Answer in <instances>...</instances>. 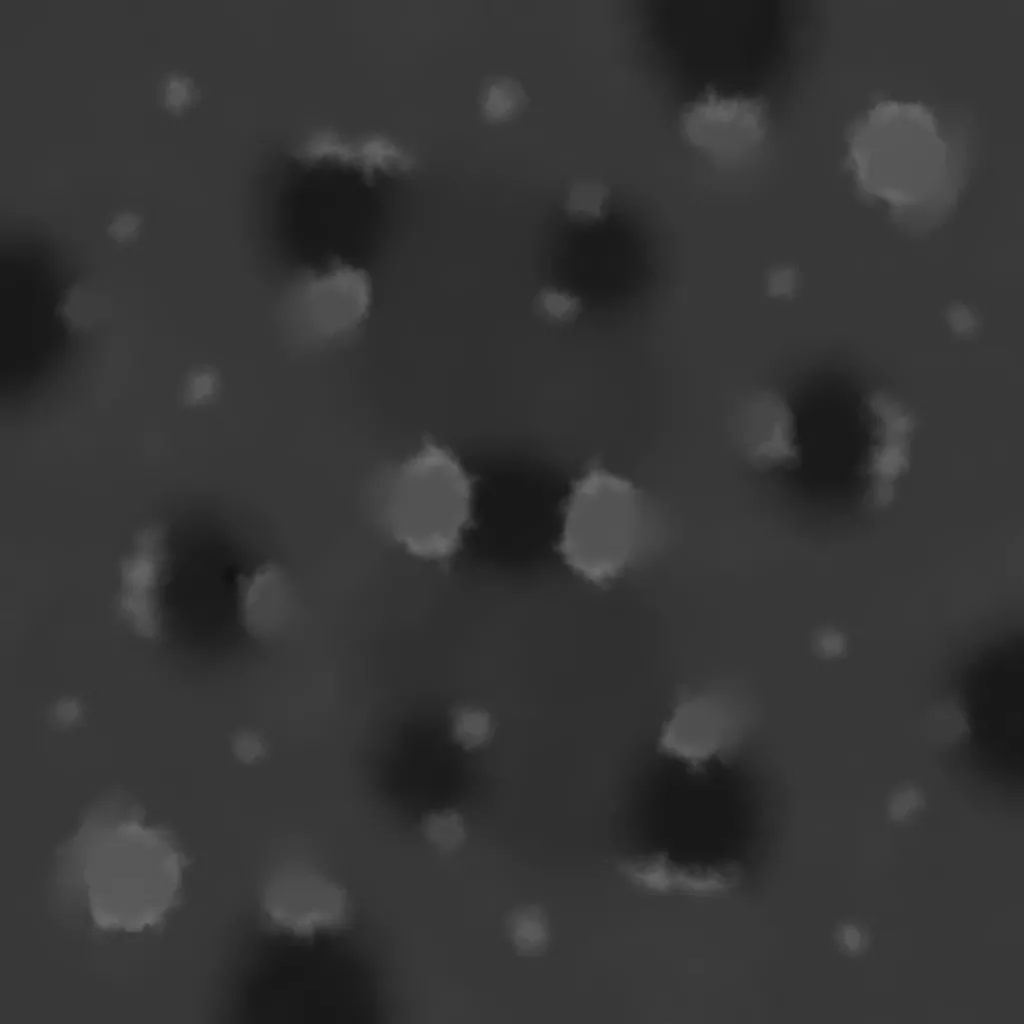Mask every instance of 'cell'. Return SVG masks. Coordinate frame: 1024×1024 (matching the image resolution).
Returning <instances> with one entry per match:
<instances>
[{
  "label": "cell",
  "instance_id": "cell-3",
  "mask_svg": "<svg viewBox=\"0 0 1024 1024\" xmlns=\"http://www.w3.org/2000/svg\"><path fill=\"white\" fill-rule=\"evenodd\" d=\"M471 503V482L461 465L427 443L396 471L386 507L388 529L416 556L445 557L459 543Z\"/></svg>",
  "mask_w": 1024,
  "mask_h": 1024
},
{
  "label": "cell",
  "instance_id": "cell-18",
  "mask_svg": "<svg viewBox=\"0 0 1024 1024\" xmlns=\"http://www.w3.org/2000/svg\"><path fill=\"white\" fill-rule=\"evenodd\" d=\"M532 307L535 314L552 325L573 324L583 312V300L577 294L548 284L535 294Z\"/></svg>",
  "mask_w": 1024,
  "mask_h": 1024
},
{
  "label": "cell",
  "instance_id": "cell-21",
  "mask_svg": "<svg viewBox=\"0 0 1024 1024\" xmlns=\"http://www.w3.org/2000/svg\"><path fill=\"white\" fill-rule=\"evenodd\" d=\"M218 384V375L210 368H198L189 372L183 382L184 403L197 406L208 402L216 394Z\"/></svg>",
  "mask_w": 1024,
  "mask_h": 1024
},
{
  "label": "cell",
  "instance_id": "cell-23",
  "mask_svg": "<svg viewBox=\"0 0 1024 1024\" xmlns=\"http://www.w3.org/2000/svg\"><path fill=\"white\" fill-rule=\"evenodd\" d=\"M797 272L789 266H780L770 271L767 278V292L772 297H788L796 289Z\"/></svg>",
  "mask_w": 1024,
  "mask_h": 1024
},
{
  "label": "cell",
  "instance_id": "cell-25",
  "mask_svg": "<svg viewBox=\"0 0 1024 1024\" xmlns=\"http://www.w3.org/2000/svg\"><path fill=\"white\" fill-rule=\"evenodd\" d=\"M139 218L131 213H121L109 224L107 230L118 242H126L132 239L139 225Z\"/></svg>",
  "mask_w": 1024,
  "mask_h": 1024
},
{
  "label": "cell",
  "instance_id": "cell-26",
  "mask_svg": "<svg viewBox=\"0 0 1024 1024\" xmlns=\"http://www.w3.org/2000/svg\"><path fill=\"white\" fill-rule=\"evenodd\" d=\"M166 103L178 107L189 98V87L183 79H169L166 86Z\"/></svg>",
  "mask_w": 1024,
  "mask_h": 1024
},
{
  "label": "cell",
  "instance_id": "cell-12",
  "mask_svg": "<svg viewBox=\"0 0 1024 1024\" xmlns=\"http://www.w3.org/2000/svg\"><path fill=\"white\" fill-rule=\"evenodd\" d=\"M239 610L246 630L268 636L284 622L290 605V587L283 570L264 564L238 582Z\"/></svg>",
  "mask_w": 1024,
  "mask_h": 1024
},
{
  "label": "cell",
  "instance_id": "cell-11",
  "mask_svg": "<svg viewBox=\"0 0 1024 1024\" xmlns=\"http://www.w3.org/2000/svg\"><path fill=\"white\" fill-rule=\"evenodd\" d=\"M166 561V536L159 525L140 530L120 565L121 606L144 628H154L156 593Z\"/></svg>",
  "mask_w": 1024,
  "mask_h": 1024
},
{
  "label": "cell",
  "instance_id": "cell-13",
  "mask_svg": "<svg viewBox=\"0 0 1024 1024\" xmlns=\"http://www.w3.org/2000/svg\"><path fill=\"white\" fill-rule=\"evenodd\" d=\"M529 95L523 84L508 75L490 76L479 97L481 118L490 125H502L517 119L528 107Z\"/></svg>",
  "mask_w": 1024,
  "mask_h": 1024
},
{
  "label": "cell",
  "instance_id": "cell-20",
  "mask_svg": "<svg viewBox=\"0 0 1024 1024\" xmlns=\"http://www.w3.org/2000/svg\"><path fill=\"white\" fill-rule=\"evenodd\" d=\"M492 734L489 713L472 706H461L452 713V736L465 749H475L488 741Z\"/></svg>",
  "mask_w": 1024,
  "mask_h": 1024
},
{
  "label": "cell",
  "instance_id": "cell-19",
  "mask_svg": "<svg viewBox=\"0 0 1024 1024\" xmlns=\"http://www.w3.org/2000/svg\"><path fill=\"white\" fill-rule=\"evenodd\" d=\"M421 831L434 847L444 852L455 851L466 838L462 815L450 808L426 814L421 821Z\"/></svg>",
  "mask_w": 1024,
  "mask_h": 1024
},
{
  "label": "cell",
  "instance_id": "cell-15",
  "mask_svg": "<svg viewBox=\"0 0 1024 1024\" xmlns=\"http://www.w3.org/2000/svg\"><path fill=\"white\" fill-rule=\"evenodd\" d=\"M505 929L510 942L520 954L536 955L548 944V922L537 905L528 904L513 909L506 917Z\"/></svg>",
  "mask_w": 1024,
  "mask_h": 1024
},
{
  "label": "cell",
  "instance_id": "cell-1",
  "mask_svg": "<svg viewBox=\"0 0 1024 1024\" xmlns=\"http://www.w3.org/2000/svg\"><path fill=\"white\" fill-rule=\"evenodd\" d=\"M849 156L860 187L897 208L936 199L946 183L947 147L920 103L875 105L855 127Z\"/></svg>",
  "mask_w": 1024,
  "mask_h": 1024
},
{
  "label": "cell",
  "instance_id": "cell-16",
  "mask_svg": "<svg viewBox=\"0 0 1024 1024\" xmlns=\"http://www.w3.org/2000/svg\"><path fill=\"white\" fill-rule=\"evenodd\" d=\"M610 195L609 188L602 182L581 179L574 182L566 192L563 210L576 223L593 224L605 218Z\"/></svg>",
  "mask_w": 1024,
  "mask_h": 1024
},
{
  "label": "cell",
  "instance_id": "cell-6",
  "mask_svg": "<svg viewBox=\"0 0 1024 1024\" xmlns=\"http://www.w3.org/2000/svg\"><path fill=\"white\" fill-rule=\"evenodd\" d=\"M263 908L278 928L309 937L319 930L341 927L347 920L345 890L307 868H286L274 874L263 893Z\"/></svg>",
  "mask_w": 1024,
  "mask_h": 1024
},
{
  "label": "cell",
  "instance_id": "cell-17",
  "mask_svg": "<svg viewBox=\"0 0 1024 1024\" xmlns=\"http://www.w3.org/2000/svg\"><path fill=\"white\" fill-rule=\"evenodd\" d=\"M925 731L931 741L941 745H953L967 739L971 728L961 702L953 697L937 702L927 712Z\"/></svg>",
  "mask_w": 1024,
  "mask_h": 1024
},
{
  "label": "cell",
  "instance_id": "cell-5",
  "mask_svg": "<svg viewBox=\"0 0 1024 1024\" xmlns=\"http://www.w3.org/2000/svg\"><path fill=\"white\" fill-rule=\"evenodd\" d=\"M769 106L761 95H722L707 86L684 105L679 126L688 143L721 163L743 160L763 144Z\"/></svg>",
  "mask_w": 1024,
  "mask_h": 1024
},
{
  "label": "cell",
  "instance_id": "cell-27",
  "mask_svg": "<svg viewBox=\"0 0 1024 1024\" xmlns=\"http://www.w3.org/2000/svg\"><path fill=\"white\" fill-rule=\"evenodd\" d=\"M237 749L243 759L253 760L261 754L260 743L250 735H246L239 739Z\"/></svg>",
  "mask_w": 1024,
  "mask_h": 1024
},
{
  "label": "cell",
  "instance_id": "cell-2",
  "mask_svg": "<svg viewBox=\"0 0 1024 1024\" xmlns=\"http://www.w3.org/2000/svg\"><path fill=\"white\" fill-rule=\"evenodd\" d=\"M641 489L603 468L585 474L569 498L560 550L567 563L594 583L622 574L641 555L648 533Z\"/></svg>",
  "mask_w": 1024,
  "mask_h": 1024
},
{
  "label": "cell",
  "instance_id": "cell-4",
  "mask_svg": "<svg viewBox=\"0 0 1024 1024\" xmlns=\"http://www.w3.org/2000/svg\"><path fill=\"white\" fill-rule=\"evenodd\" d=\"M372 299L366 270L332 260L293 278L281 301V322L295 344L324 347L353 335L369 316Z\"/></svg>",
  "mask_w": 1024,
  "mask_h": 1024
},
{
  "label": "cell",
  "instance_id": "cell-10",
  "mask_svg": "<svg viewBox=\"0 0 1024 1024\" xmlns=\"http://www.w3.org/2000/svg\"><path fill=\"white\" fill-rule=\"evenodd\" d=\"M618 870L637 885L658 891L683 890L715 893L739 883L742 868L733 860L712 863L676 862L666 852L640 853L622 858Z\"/></svg>",
  "mask_w": 1024,
  "mask_h": 1024
},
{
  "label": "cell",
  "instance_id": "cell-22",
  "mask_svg": "<svg viewBox=\"0 0 1024 1024\" xmlns=\"http://www.w3.org/2000/svg\"><path fill=\"white\" fill-rule=\"evenodd\" d=\"M813 647L822 657L834 658L846 650L844 635L834 628H822L813 637Z\"/></svg>",
  "mask_w": 1024,
  "mask_h": 1024
},
{
  "label": "cell",
  "instance_id": "cell-28",
  "mask_svg": "<svg viewBox=\"0 0 1024 1024\" xmlns=\"http://www.w3.org/2000/svg\"><path fill=\"white\" fill-rule=\"evenodd\" d=\"M844 938H845V942L849 946V948H851V949L857 948V946L859 944V935H858V933H857V931L855 929L847 928L845 930V933H844Z\"/></svg>",
  "mask_w": 1024,
  "mask_h": 1024
},
{
  "label": "cell",
  "instance_id": "cell-9",
  "mask_svg": "<svg viewBox=\"0 0 1024 1024\" xmlns=\"http://www.w3.org/2000/svg\"><path fill=\"white\" fill-rule=\"evenodd\" d=\"M877 423L867 460L868 500L875 508L891 504L897 484L911 464L913 421L895 402L877 397L871 404Z\"/></svg>",
  "mask_w": 1024,
  "mask_h": 1024
},
{
  "label": "cell",
  "instance_id": "cell-24",
  "mask_svg": "<svg viewBox=\"0 0 1024 1024\" xmlns=\"http://www.w3.org/2000/svg\"><path fill=\"white\" fill-rule=\"evenodd\" d=\"M921 804L920 792L911 785H905L893 794L889 805L890 814L894 819H903Z\"/></svg>",
  "mask_w": 1024,
  "mask_h": 1024
},
{
  "label": "cell",
  "instance_id": "cell-14",
  "mask_svg": "<svg viewBox=\"0 0 1024 1024\" xmlns=\"http://www.w3.org/2000/svg\"><path fill=\"white\" fill-rule=\"evenodd\" d=\"M107 300L86 282L71 284L62 294L56 313L74 332L85 331L104 314Z\"/></svg>",
  "mask_w": 1024,
  "mask_h": 1024
},
{
  "label": "cell",
  "instance_id": "cell-8",
  "mask_svg": "<svg viewBox=\"0 0 1024 1024\" xmlns=\"http://www.w3.org/2000/svg\"><path fill=\"white\" fill-rule=\"evenodd\" d=\"M740 450L760 467L798 464L800 449L792 410L778 393L767 390L746 405L738 430Z\"/></svg>",
  "mask_w": 1024,
  "mask_h": 1024
},
{
  "label": "cell",
  "instance_id": "cell-7",
  "mask_svg": "<svg viewBox=\"0 0 1024 1024\" xmlns=\"http://www.w3.org/2000/svg\"><path fill=\"white\" fill-rule=\"evenodd\" d=\"M729 703L713 693L684 699L662 728V752L698 765L721 751L731 740L735 714Z\"/></svg>",
  "mask_w": 1024,
  "mask_h": 1024
}]
</instances>
